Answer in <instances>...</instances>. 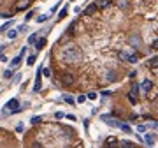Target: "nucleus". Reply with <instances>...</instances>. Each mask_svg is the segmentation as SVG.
Segmentation results:
<instances>
[{
    "instance_id": "obj_30",
    "label": "nucleus",
    "mask_w": 158,
    "mask_h": 148,
    "mask_svg": "<svg viewBox=\"0 0 158 148\" xmlns=\"http://www.w3.org/2000/svg\"><path fill=\"white\" fill-rule=\"evenodd\" d=\"M11 76H12V71H5V72H4V78H7V79H9Z\"/></svg>"
},
{
    "instance_id": "obj_22",
    "label": "nucleus",
    "mask_w": 158,
    "mask_h": 148,
    "mask_svg": "<svg viewBox=\"0 0 158 148\" xmlns=\"http://www.w3.org/2000/svg\"><path fill=\"white\" fill-rule=\"evenodd\" d=\"M63 101H65L67 104H74V99H72L70 95H65V97H63Z\"/></svg>"
},
{
    "instance_id": "obj_9",
    "label": "nucleus",
    "mask_w": 158,
    "mask_h": 148,
    "mask_svg": "<svg viewBox=\"0 0 158 148\" xmlns=\"http://www.w3.org/2000/svg\"><path fill=\"white\" fill-rule=\"evenodd\" d=\"M128 42H130V46H135V48L141 46V39H139V37H133V35L128 39Z\"/></svg>"
},
{
    "instance_id": "obj_10",
    "label": "nucleus",
    "mask_w": 158,
    "mask_h": 148,
    "mask_svg": "<svg viewBox=\"0 0 158 148\" xmlns=\"http://www.w3.org/2000/svg\"><path fill=\"white\" fill-rule=\"evenodd\" d=\"M21 58H23V53H19L18 56H14V58H12V62H11V65H12V67L19 65V62H21Z\"/></svg>"
},
{
    "instance_id": "obj_19",
    "label": "nucleus",
    "mask_w": 158,
    "mask_h": 148,
    "mask_svg": "<svg viewBox=\"0 0 158 148\" xmlns=\"http://www.w3.org/2000/svg\"><path fill=\"white\" fill-rule=\"evenodd\" d=\"M120 129H121V131H125L127 134H130V132H132V131H130V127H128V125H125V123H121V125H120Z\"/></svg>"
},
{
    "instance_id": "obj_18",
    "label": "nucleus",
    "mask_w": 158,
    "mask_h": 148,
    "mask_svg": "<svg viewBox=\"0 0 158 148\" xmlns=\"http://www.w3.org/2000/svg\"><path fill=\"white\" fill-rule=\"evenodd\" d=\"M46 19H48V14H40V16H37V21H39V23H44Z\"/></svg>"
},
{
    "instance_id": "obj_16",
    "label": "nucleus",
    "mask_w": 158,
    "mask_h": 148,
    "mask_svg": "<svg viewBox=\"0 0 158 148\" xmlns=\"http://www.w3.org/2000/svg\"><path fill=\"white\" fill-rule=\"evenodd\" d=\"M11 25H12V21H7V23H4L2 27H0V32H5V30L11 27Z\"/></svg>"
},
{
    "instance_id": "obj_21",
    "label": "nucleus",
    "mask_w": 158,
    "mask_h": 148,
    "mask_svg": "<svg viewBox=\"0 0 158 148\" xmlns=\"http://www.w3.org/2000/svg\"><path fill=\"white\" fill-rule=\"evenodd\" d=\"M137 60H139V58L135 56V55H128V62H130V63H137Z\"/></svg>"
},
{
    "instance_id": "obj_23",
    "label": "nucleus",
    "mask_w": 158,
    "mask_h": 148,
    "mask_svg": "<svg viewBox=\"0 0 158 148\" xmlns=\"http://www.w3.org/2000/svg\"><path fill=\"white\" fill-rule=\"evenodd\" d=\"M40 120H42L40 116H32V120H30V122H32V123L35 125V123H40Z\"/></svg>"
},
{
    "instance_id": "obj_13",
    "label": "nucleus",
    "mask_w": 158,
    "mask_h": 148,
    "mask_svg": "<svg viewBox=\"0 0 158 148\" xmlns=\"http://www.w3.org/2000/svg\"><path fill=\"white\" fill-rule=\"evenodd\" d=\"M44 44H46V39H44V37H42V39H39V42H35L37 51H39V50H42V48H44Z\"/></svg>"
},
{
    "instance_id": "obj_11",
    "label": "nucleus",
    "mask_w": 158,
    "mask_h": 148,
    "mask_svg": "<svg viewBox=\"0 0 158 148\" xmlns=\"http://www.w3.org/2000/svg\"><path fill=\"white\" fill-rule=\"evenodd\" d=\"M148 65H149L151 69H156V67H158V56H155V58H151V60L148 62Z\"/></svg>"
},
{
    "instance_id": "obj_29",
    "label": "nucleus",
    "mask_w": 158,
    "mask_h": 148,
    "mask_svg": "<svg viewBox=\"0 0 158 148\" xmlns=\"http://www.w3.org/2000/svg\"><path fill=\"white\" fill-rule=\"evenodd\" d=\"M151 48H153V50H158V39H155V41H153V44H151Z\"/></svg>"
},
{
    "instance_id": "obj_4",
    "label": "nucleus",
    "mask_w": 158,
    "mask_h": 148,
    "mask_svg": "<svg viewBox=\"0 0 158 148\" xmlns=\"http://www.w3.org/2000/svg\"><path fill=\"white\" fill-rule=\"evenodd\" d=\"M105 148H118V139L114 136H111L105 139Z\"/></svg>"
},
{
    "instance_id": "obj_35",
    "label": "nucleus",
    "mask_w": 158,
    "mask_h": 148,
    "mask_svg": "<svg viewBox=\"0 0 158 148\" xmlns=\"http://www.w3.org/2000/svg\"><path fill=\"white\" fill-rule=\"evenodd\" d=\"M121 146H123V145H121ZM125 148H128V146H125Z\"/></svg>"
},
{
    "instance_id": "obj_20",
    "label": "nucleus",
    "mask_w": 158,
    "mask_h": 148,
    "mask_svg": "<svg viewBox=\"0 0 158 148\" xmlns=\"http://www.w3.org/2000/svg\"><path fill=\"white\" fill-rule=\"evenodd\" d=\"M65 16H67V7H63V9L60 11V14H58V19H63Z\"/></svg>"
},
{
    "instance_id": "obj_28",
    "label": "nucleus",
    "mask_w": 158,
    "mask_h": 148,
    "mask_svg": "<svg viewBox=\"0 0 158 148\" xmlns=\"http://www.w3.org/2000/svg\"><path fill=\"white\" fill-rule=\"evenodd\" d=\"M30 148H44V146H42L40 143H37V141H35V143H32V146H30Z\"/></svg>"
},
{
    "instance_id": "obj_31",
    "label": "nucleus",
    "mask_w": 158,
    "mask_h": 148,
    "mask_svg": "<svg viewBox=\"0 0 158 148\" xmlns=\"http://www.w3.org/2000/svg\"><path fill=\"white\" fill-rule=\"evenodd\" d=\"M84 99H88V97H86V95H79V97H77V102L81 104V102H84Z\"/></svg>"
},
{
    "instance_id": "obj_36",
    "label": "nucleus",
    "mask_w": 158,
    "mask_h": 148,
    "mask_svg": "<svg viewBox=\"0 0 158 148\" xmlns=\"http://www.w3.org/2000/svg\"><path fill=\"white\" fill-rule=\"evenodd\" d=\"M70 2H74V0H70Z\"/></svg>"
},
{
    "instance_id": "obj_3",
    "label": "nucleus",
    "mask_w": 158,
    "mask_h": 148,
    "mask_svg": "<svg viewBox=\"0 0 158 148\" xmlns=\"http://www.w3.org/2000/svg\"><path fill=\"white\" fill-rule=\"evenodd\" d=\"M102 120H104L107 125H111V127H118V129H120V125H121L120 122H116L114 118H111V116H107V115H102Z\"/></svg>"
},
{
    "instance_id": "obj_12",
    "label": "nucleus",
    "mask_w": 158,
    "mask_h": 148,
    "mask_svg": "<svg viewBox=\"0 0 158 148\" xmlns=\"http://www.w3.org/2000/svg\"><path fill=\"white\" fill-rule=\"evenodd\" d=\"M144 141H146V143L151 146V145L155 143V136H153V134H146V136H144Z\"/></svg>"
},
{
    "instance_id": "obj_7",
    "label": "nucleus",
    "mask_w": 158,
    "mask_h": 148,
    "mask_svg": "<svg viewBox=\"0 0 158 148\" xmlns=\"http://www.w3.org/2000/svg\"><path fill=\"white\" fill-rule=\"evenodd\" d=\"M153 88V83L149 81V79H146V81H142V85H141V90L144 92V94H148L149 90Z\"/></svg>"
},
{
    "instance_id": "obj_34",
    "label": "nucleus",
    "mask_w": 158,
    "mask_h": 148,
    "mask_svg": "<svg viewBox=\"0 0 158 148\" xmlns=\"http://www.w3.org/2000/svg\"><path fill=\"white\" fill-rule=\"evenodd\" d=\"M55 116H56V118H63V116H65V115H63V113H62V111H58V113H56V115H55Z\"/></svg>"
},
{
    "instance_id": "obj_15",
    "label": "nucleus",
    "mask_w": 158,
    "mask_h": 148,
    "mask_svg": "<svg viewBox=\"0 0 158 148\" xmlns=\"http://www.w3.org/2000/svg\"><path fill=\"white\" fill-rule=\"evenodd\" d=\"M118 7H121V9L128 7V0H118Z\"/></svg>"
},
{
    "instance_id": "obj_33",
    "label": "nucleus",
    "mask_w": 158,
    "mask_h": 148,
    "mask_svg": "<svg viewBox=\"0 0 158 148\" xmlns=\"http://www.w3.org/2000/svg\"><path fill=\"white\" fill-rule=\"evenodd\" d=\"M137 131H139V132H144V131H146V127H144V125H139V127H137Z\"/></svg>"
},
{
    "instance_id": "obj_27",
    "label": "nucleus",
    "mask_w": 158,
    "mask_h": 148,
    "mask_svg": "<svg viewBox=\"0 0 158 148\" xmlns=\"http://www.w3.org/2000/svg\"><path fill=\"white\" fill-rule=\"evenodd\" d=\"M32 16H34V11H28V12H27V16H25V19L28 21V19H32Z\"/></svg>"
},
{
    "instance_id": "obj_24",
    "label": "nucleus",
    "mask_w": 158,
    "mask_h": 148,
    "mask_svg": "<svg viewBox=\"0 0 158 148\" xmlns=\"http://www.w3.org/2000/svg\"><path fill=\"white\" fill-rule=\"evenodd\" d=\"M86 97H88L90 101H95V99H97V94H95V92H90V94H88Z\"/></svg>"
},
{
    "instance_id": "obj_5",
    "label": "nucleus",
    "mask_w": 158,
    "mask_h": 148,
    "mask_svg": "<svg viewBox=\"0 0 158 148\" xmlns=\"http://www.w3.org/2000/svg\"><path fill=\"white\" fill-rule=\"evenodd\" d=\"M28 6H30V0H19L16 4V11H25Z\"/></svg>"
},
{
    "instance_id": "obj_2",
    "label": "nucleus",
    "mask_w": 158,
    "mask_h": 148,
    "mask_svg": "<svg viewBox=\"0 0 158 148\" xmlns=\"http://www.w3.org/2000/svg\"><path fill=\"white\" fill-rule=\"evenodd\" d=\"M74 81H76L74 74H63V76H62V83L65 85V87H70V85H74Z\"/></svg>"
},
{
    "instance_id": "obj_1",
    "label": "nucleus",
    "mask_w": 158,
    "mask_h": 148,
    "mask_svg": "<svg viewBox=\"0 0 158 148\" xmlns=\"http://www.w3.org/2000/svg\"><path fill=\"white\" fill-rule=\"evenodd\" d=\"M63 58H65V62H70V63L79 62L81 60V50L77 46H67L63 50Z\"/></svg>"
},
{
    "instance_id": "obj_6",
    "label": "nucleus",
    "mask_w": 158,
    "mask_h": 148,
    "mask_svg": "<svg viewBox=\"0 0 158 148\" xmlns=\"http://www.w3.org/2000/svg\"><path fill=\"white\" fill-rule=\"evenodd\" d=\"M97 9H98L97 2H95V4H90V6H88V7L84 9V14H86V16H92V14H93V12H95Z\"/></svg>"
},
{
    "instance_id": "obj_17",
    "label": "nucleus",
    "mask_w": 158,
    "mask_h": 148,
    "mask_svg": "<svg viewBox=\"0 0 158 148\" xmlns=\"http://www.w3.org/2000/svg\"><path fill=\"white\" fill-rule=\"evenodd\" d=\"M34 62H35V55H30L27 58V65H34Z\"/></svg>"
},
{
    "instance_id": "obj_8",
    "label": "nucleus",
    "mask_w": 158,
    "mask_h": 148,
    "mask_svg": "<svg viewBox=\"0 0 158 148\" xmlns=\"http://www.w3.org/2000/svg\"><path fill=\"white\" fill-rule=\"evenodd\" d=\"M111 4H112V0H98V2H97L98 9H105V7H109Z\"/></svg>"
},
{
    "instance_id": "obj_32",
    "label": "nucleus",
    "mask_w": 158,
    "mask_h": 148,
    "mask_svg": "<svg viewBox=\"0 0 158 148\" xmlns=\"http://www.w3.org/2000/svg\"><path fill=\"white\" fill-rule=\"evenodd\" d=\"M109 81H114V72H109V78H107Z\"/></svg>"
},
{
    "instance_id": "obj_25",
    "label": "nucleus",
    "mask_w": 158,
    "mask_h": 148,
    "mask_svg": "<svg viewBox=\"0 0 158 148\" xmlns=\"http://www.w3.org/2000/svg\"><path fill=\"white\" fill-rule=\"evenodd\" d=\"M42 74L46 76V78H49V76H51V71H49V69H42Z\"/></svg>"
},
{
    "instance_id": "obj_14",
    "label": "nucleus",
    "mask_w": 158,
    "mask_h": 148,
    "mask_svg": "<svg viewBox=\"0 0 158 148\" xmlns=\"http://www.w3.org/2000/svg\"><path fill=\"white\" fill-rule=\"evenodd\" d=\"M18 32H19V30H9V32H7V37H9V39H16V37H18Z\"/></svg>"
},
{
    "instance_id": "obj_26",
    "label": "nucleus",
    "mask_w": 158,
    "mask_h": 148,
    "mask_svg": "<svg viewBox=\"0 0 158 148\" xmlns=\"http://www.w3.org/2000/svg\"><path fill=\"white\" fill-rule=\"evenodd\" d=\"M35 39H37V37H35V34H34V35H30V37H28V44H34Z\"/></svg>"
},
{
    "instance_id": "obj_37",
    "label": "nucleus",
    "mask_w": 158,
    "mask_h": 148,
    "mask_svg": "<svg viewBox=\"0 0 158 148\" xmlns=\"http://www.w3.org/2000/svg\"><path fill=\"white\" fill-rule=\"evenodd\" d=\"M30 2H32V0H30Z\"/></svg>"
}]
</instances>
